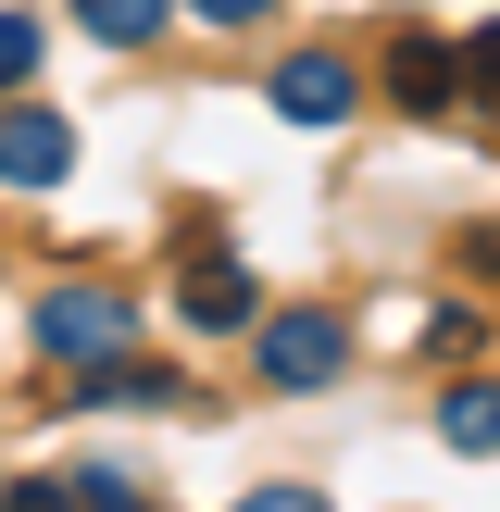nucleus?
I'll list each match as a JSON object with an SVG mask.
<instances>
[{
    "label": "nucleus",
    "mask_w": 500,
    "mask_h": 512,
    "mask_svg": "<svg viewBox=\"0 0 500 512\" xmlns=\"http://www.w3.org/2000/svg\"><path fill=\"white\" fill-rule=\"evenodd\" d=\"M138 338V313H125L113 288H63V300H38V350L50 363H100V350H125Z\"/></svg>",
    "instance_id": "nucleus-1"
},
{
    "label": "nucleus",
    "mask_w": 500,
    "mask_h": 512,
    "mask_svg": "<svg viewBox=\"0 0 500 512\" xmlns=\"http://www.w3.org/2000/svg\"><path fill=\"white\" fill-rule=\"evenodd\" d=\"M350 363V313H275L263 325V388H325Z\"/></svg>",
    "instance_id": "nucleus-2"
},
{
    "label": "nucleus",
    "mask_w": 500,
    "mask_h": 512,
    "mask_svg": "<svg viewBox=\"0 0 500 512\" xmlns=\"http://www.w3.org/2000/svg\"><path fill=\"white\" fill-rule=\"evenodd\" d=\"M350 100H363V75H350L338 50H288V63H275V113L288 125H338Z\"/></svg>",
    "instance_id": "nucleus-3"
},
{
    "label": "nucleus",
    "mask_w": 500,
    "mask_h": 512,
    "mask_svg": "<svg viewBox=\"0 0 500 512\" xmlns=\"http://www.w3.org/2000/svg\"><path fill=\"white\" fill-rule=\"evenodd\" d=\"M63 175H75L63 113H0V188H63Z\"/></svg>",
    "instance_id": "nucleus-4"
},
{
    "label": "nucleus",
    "mask_w": 500,
    "mask_h": 512,
    "mask_svg": "<svg viewBox=\"0 0 500 512\" xmlns=\"http://www.w3.org/2000/svg\"><path fill=\"white\" fill-rule=\"evenodd\" d=\"M175 313H188V325H250V313H263V300H250V263H238V250H188Z\"/></svg>",
    "instance_id": "nucleus-5"
},
{
    "label": "nucleus",
    "mask_w": 500,
    "mask_h": 512,
    "mask_svg": "<svg viewBox=\"0 0 500 512\" xmlns=\"http://www.w3.org/2000/svg\"><path fill=\"white\" fill-rule=\"evenodd\" d=\"M388 88H400V113H438L463 75H450V50H438V38H400V50H388Z\"/></svg>",
    "instance_id": "nucleus-6"
},
{
    "label": "nucleus",
    "mask_w": 500,
    "mask_h": 512,
    "mask_svg": "<svg viewBox=\"0 0 500 512\" xmlns=\"http://www.w3.org/2000/svg\"><path fill=\"white\" fill-rule=\"evenodd\" d=\"M450 450H475V463H488V450H500V388H450Z\"/></svg>",
    "instance_id": "nucleus-7"
},
{
    "label": "nucleus",
    "mask_w": 500,
    "mask_h": 512,
    "mask_svg": "<svg viewBox=\"0 0 500 512\" xmlns=\"http://www.w3.org/2000/svg\"><path fill=\"white\" fill-rule=\"evenodd\" d=\"M75 13H88V38H113V50H138L150 25L175 13V0H75Z\"/></svg>",
    "instance_id": "nucleus-8"
},
{
    "label": "nucleus",
    "mask_w": 500,
    "mask_h": 512,
    "mask_svg": "<svg viewBox=\"0 0 500 512\" xmlns=\"http://www.w3.org/2000/svg\"><path fill=\"white\" fill-rule=\"evenodd\" d=\"M450 75H463V88H475V100H488V113H500V25H475V50H463V63H450Z\"/></svg>",
    "instance_id": "nucleus-9"
},
{
    "label": "nucleus",
    "mask_w": 500,
    "mask_h": 512,
    "mask_svg": "<svg viewBox=\"0 0 500 512\" xmlns=\"http://www.w3.org/2000/svg\"><path fill=\"white\" fill-rule=\"evenodd\" d=\"M0 512H75V475H13Z\"/></svg>",
    "instance_id": "nucleus-10"
},
{
    "label": "nucleus",
    "mask_w": 500,
    "mask_h": 512,
    "mask_svg": "<svg viewBox=\"0 0 500 512\" xmlns=\"http://www.w3.org/2000/svg\"><path fill=\"white\" fill-rule=\"evenodd\" d=\"M25 75H38V25L0 13V88H25Z\"/></svg>",
    "instance_id": "nucleus-11"
},
{
    "label": "nucleus",
    "mask_w": 500,
    "mask_h": 512,
    "mask_svg": "<svg viewBox=\"0 0 500 512\" xmlns=\"http://www.w3.org/2000/svg\"><path fill=\"white\" fill-rule=\"evenodd\" d=\"M238 512H325L313 488H263V500H238Z\"/></svg>",
    "instance_id": "nucleus-12"
},
{
    "label": "nucleus",
    "mask_w": 500,
    "mask_h": 512,
    "mask_svg": "<svg viewBox=\"0 0 500 512\" xmlns=\"http://www.w3.org/2000/svg\"><path fill=\"white\" fill-rule=\"evenodd\" d=\"M188 13H200V25H250L263 0H188Z\"/></svg>",
    "instance_id": "nucleus-13"
}]
</instances>
